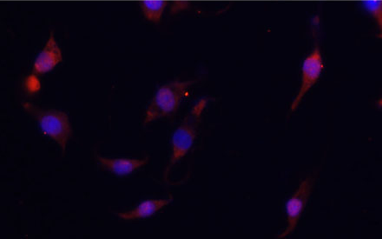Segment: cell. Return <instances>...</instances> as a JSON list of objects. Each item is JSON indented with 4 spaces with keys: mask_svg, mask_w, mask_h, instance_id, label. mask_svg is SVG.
<instances>
[{
    "mask_svg": "<svg viewBox=\"0 0 382 239\" xmlns=\"http://www.w3.org/2000/svg\"><path fill=\"white\" fill-rule=\"evenodd\" d=\"M365 9L376 20L380 29L382 27V2L381 0H366L363 2Z\"/></svg>",
    "mask_w": 382,
    "mask_h": 239,
    "instance_id": "30bf717a",
    "label": "cell"
},
{
    "mask_svg": "<svg viewBox=\"0 0 382 239\" xmlns=\"http://www.w3.org/2000/svg\"><path fill=\"white\" fill-rule=\"evenodd\" d=\"M63 60L62 52L57 45L53 32H50L44 48L36 57L34 71L36 74H45L53 70Z\"/></svg>",
    "mask_w": 382,
    "mask_h": 239,
    "instance_id": "8992f818",
    "label": "cell"
},
{
    "mask_svg": "<svg viewBox=\"0 0 382 239\" xmlns=\"http://www.w3.org/2000/svg\"><path fill=\"white\" fill-rule=\"evenodd\" d=\"M206 106V100L203 99L198 101L186 117L183 118L181 125L173 135L171 156L164 172V180L167 182L173 166L181 161L192 147L197 135L198 128L200 125L201 114Z\"/></svg>",
    "mask_w": 382,
    "mask_h": 239,
    "instance_id": "6da1fadb",
    "label": "cell"
},
{
    "mask_svg": "<svg viewBox=\"0 0 382 239\" xmlns=\"http://www.w3.org/2000/svg\"><path fill=\"white\" fill-rule=\"evenodd\" d=\"M167 2L164 0H146L140 2L144 17L153 23H160Z\"/></svg>",
    "mask_w": 382,
    "mask_h": 239,
    "instance_id": "9c48e42d",
    "label": "cell"
},
{
    "mask_svg": "<svg viewBox=\"0 0 382 239\" xmlns=\"http://www.w3.org/2000/svg\"><path fill=\"white\" fill-rule=\"evenodd\" d=\"M313 183H315V179L312 176L306 177L295 193L288 199L286 204L288 226L279 235L278 238H286L297 228L299 220L307 205L309 198L311 197Z\"/></svg>",
    "mask_w": 382,
    "mask_h": 239,
    "instance_id": "5b68a950",
    "label": "cell"
},
{
    "mask_svg": "<svg viewBox=\"0 0 382 239\" xmlns=\"http://www.w3.org/2000/svg\"><path fill=\"white\" fill-rule=\"evenodd\" d=\"M172 200V198L168 199H150L143 201L136 208L129 211L118 212L117 216L122 220H135L150 217L160 212V210L167 206Z\"/></svg>",
    "mask_w": 382,
    "mask_h": 239,
    "instance_id": "ba28073f",
    "label": "cell"
},
{
    "mask_svg": "<svg viewBox=\"0 0 382 239\" xmlns=\"http://www.w3.org/2000/svg\"><path fill=\"white\" fill-rule=\"evenodd\" d=\"M194 83L176 81L161 86L147 108L143 125L174 114L189 87Z\"/></svg>",
    "mask_w": 382,
    "mask_h": 239,
    "instance_id": "3957f363",
    "label": "cell"
},
{
    "mask_svg": "<svg viewBox=\"0 0 382 239\" xmlns=\"http://www.w3.org/2000/svg\"><path fill=\"white\" fill-rule=\"evenodd\" d=\"M302 75L300 89L293 103L291 104L290 114L295 111L301 104L302 99L313 86L318 82L324 70V62L322 52L318 46L315 47L302 64Z\"/></svg>",
    "mask_w": 382,
    "mask_h": 239,
    "instance_id": "277c9868",
    "label": "cell"
},
{
    "mask_svg": "<svg viewBox=\"0 0 382 239\" xmlns=\"http://www.w3.org/2000/svg\"><path fill=\"white\" fill-rule=\"evenodd\" d=\"M95 158L104 169L109 170V171L116 173L118 175H127V174L141 168L149 161V157L142 159L109 158H104L97 153H95Z\"/></svg>",
    "mask_w": 382,
    "mask_h": 239,
    "instance_id": "52a82bcc",
    "label": "cell"
},
{
    "mask_svg": "<svg viewBox=\"0 0 382 239\" xmlns=\"http://www.w3.org/2000/svg\"><path fill=\"white\" fill-rule=\"evenodd\" d=\"M23 107L38 122L43 132L55 141L64 153L72 134L69 117L66 112L43 109L31 102L23 103Z\"/></svg>",
    "mask_w": 382,
    "mask_h": 239,
    "instance_id": "7a4b0ae2",
    "label": "cell"
},
{
    "mask_svg": "<svg viewBox=\"0 0 382 239\" xmlns=\"http://www.w3.org/2000/svg\"><path fill=\"white\" fill-rule=\"evenodd\" d=\"M25 86H27L29 92L31 93L38 92L39 87H41L38 78L35 75L29 76L27 81H25Z\"/></svg>",
    "mask_w": 382,
    "mask_h": 239,
    "instance_id": "8fae6325",
    "label": "cell"
},
{
    "mask_svg": "<svg viewBox=\"0 0 382 239\" xmlns=\"http://www.w3.org/2000/svg\"><path fill=\"white\" fill-rule=\"evenodd\" d=\"M187 5H188L187 2H175L174 5L171 7V13H178L179 11L185 10Z\"/></svg>",
    "mask_w": 382,
    "mask_h": 239,
    "instance_id": "7c38bea8",
    "label": "cell"
}]
</instances>
